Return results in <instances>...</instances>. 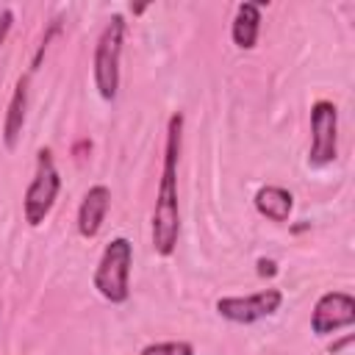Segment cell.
<instances>
[{
  "label": "cell",
  "instance_id": "5bb4252c",
  "mask_svg": "<svg viewBox=\"0 0 355 355\" xmlns=\"http://www.w3.org/2000/svg\"><path fill=\"white\" fill-rule=\"evenodd\" d=\"M258 275L261 277H275L277 275V263L272 258H258Z\"/></svg>",
  "mask_w": 355,
  "mask_h": 355
},
{
  "label": "cell",
  "instance_id": "ba28073f",
  "mask_svg": "<svg viewBox=\"0 0 355 355\" xmlns=\"http://www.w3.org/2000/svg\"><path fill=\"white\" fill-rule=\"evenodd\" d=\"M108 205H111V191L108 186L97 183L92 186L83 200H80V208H78V233L83 239H94L105 222V214H108Z\"/></svg>",
  "mask_w": 355,
  "mask_h": 355
},
{
  "label": "cell",
  "instance_id": "8992f818",
  "mask_svg": "<svg viewBox=\"0 0 355 355\" xmlns=\"http://www.w3.org/2000/svg\"><path fill=\"white\" fill-rule=\"evenodd\" d=\"M283 305V291L280 288H263L247 297H219L216 300V313L227 322L236 324H252L258 319H266L277 313Z\"/></svg>",
  "mask_w": 355,
  "mask_h": 355
},
{
  "label": "cell",
  "instance_id": "8fae6325",
  "mask_svg": "<svg viewBox=\"0 0 355 355\" xmlns=\"http://www.w3.org/2000/svg\"><path fill=\"white\" fill-rule=\"evenodd\" d=\"M25 108H28V75H22L14 86V94L8 100V111H6V122H3V141L8 150L17 147L22 125H25Z\"/></svg>",
  "mask_w": 355,
  "mask_h": 355
},
{
  "label": "cell",
  "instance_id": "3957f363",
  "mask_svg": "<svg viewBox=\"0 0 355 355\" xmlns=\"http://www.w3.org/2000/svg\"><path fill=\"white\" fill-rule=\"evenodd\" d=\"M125 28H128L125 17L114 14L94 44V86L105 103H111L119 89V58H122Z\"/></svg>",
  "mask_w": 355,
  "mask_h": 355
},
{
  "label": "cell",
  "instance_id": "7a4b0ae2",
  "mask_svg": "<svg viewBox=\"0 0 355 355\" xmlns=\"http://www.w3.org/2000/svg\"><path fill=\"white\" fill-rule=\"evenodd\" d=\"M130 263H133V244L125 236L111 239L92 277L97 294L111 305H122L130 297Z\"/></svg>",
  "mask_w": 355,
  "mask_h": 355
},
{
  "label": "cell",
  "instance_id": "52a82bcc",
  "mask_svg": "<svg viewBox=\"0 0 355 355\" xmlns=\"http://www.w3.org/2000/svg\"><path fill=\"white\" fill-rule=\"evenodd\" d=\"M355 324V300L347 291H324L311 313L313 336H330L336 330Z\"/></svg>",
  "mask_w": 355,
  "mask_h": 355
},
{
  "label": "cell",
  "instance_id": "30bf717a",
  "mask_svg": "<svg viewBox=\"0 0 355 355\" xmlns=\"http://www.w3.org/2000/svg\"><path fill=\"white\" fill-rule=\"evenodd\" d=\"M258 31H261V3H241L230 25L233 44L239 50H252L258 42Z\"/></svg>",
  "mask_w": 355,
  "mask_h": 355
},
{
  "label": "cell",
  "instance_id": "7c38bea8",
  "mask_svg": "<svg viewBox=\"0 0 355 355\" xmlns=\"http://www.w3.org/2000/svg\"><path fill=\"white\" fill-rule=\"evenodd\" d=\"M139 355H194V347L189 341H158L147 344Z\"/></svg>",
  "mask_w": 355,
  "mask_h": 355
},
{
  "label": "cell",
  "instance_id": "5b68a950",
  "mask_svg": "<svg viewBox=\"0 0 355 355\" xmlns=\"http://www.w3.org/2000/svg\"><path fill=\"white\" fill-rule=\"evenodd\" d=\"M338 155V108L330 100H316L311 105V150L308 166L322 169Z\"/></svg>",
  "mask_w": 355,
  "mask_h": 355
},
{
  "label": "cell",
  "instance_id": "9a60e30c",
  "mask_svg": "<svg viewBox=\"0 0 355 355\" xmlns=\"http://www.w3.org/2000/svg\"><path fill=\"white\" fill-rule=\"evenodd\" d=\"M352 341H355V336H352V333H347L341 341H333V344H330V352H333V355H338V352H341V349H347Z\"/></svg>",
  "mask_w": 355,
  "mask_h": 355
},
{
  "label": "cell",
  "instance_id": "4fadbf2b",
  "mask_svg": "<svg viewBox=\"0 0 355 355\" xmlns=\"http://www.w3.org/2000/svg\"><path fill=\"white\" fill-rule=\"evenodd\" d=\"M11 25H14V11H11V8L0 11V47H3V42H6V36H8Z\"/></svg>",
  "mask_w": 355,
  "mask_h": 355
},
{
  "label": "cell",
  "instance_id": "9c48e42d",
  "mask_svg": "<svg viewBox=\"0 0 355 355\" xmlns=\"http://www.w3.org/2000/svg\"><path fill=\"white\" fill-rule=\"evenodd\" d=\"M255 211L261 216H266L269 222H288L291 211H294V194L283 186H263L255 194Z\"/></svg>",
  "mask_w": 355,
  "mask_h": 355
},
{
  "label": "cell",
  "instance_id": "277c9868",
  "mask_svg": "<svg viewBox=\"0 0 355 355\" xmlns=\"http://www.w3.org/2000/svg\"><path fill=\"white\" fill-rule=\"evenodd\" d=\"M58 191H61V175L55 169V161H53V153L47 147H42L36 153V172H33V180L25 191V200H22V214H25V222L31 227H39L47 214L53 211L55 200H58Z\"/></svg>",
  "mask_w": 355,
  "mask_h": 355
},
{
  "label": "cell",
  "instance_id": "6da1fadb",
  "mask_svg": "<svg viewBox=\"0 0 355 355\" xmlns=\"http://www.w3.org/2000/svg\"><path fill=\"white\" fill-rule=\"evenodd\" d=\"M183 144V114L175 111L166 122V144H164V166L153 208V250L161 258H169L178 250L180 236V208H178V158Z\"/></svg>",
  "mask_w": 355,
  "mask_h": 355
}]
</instances>
